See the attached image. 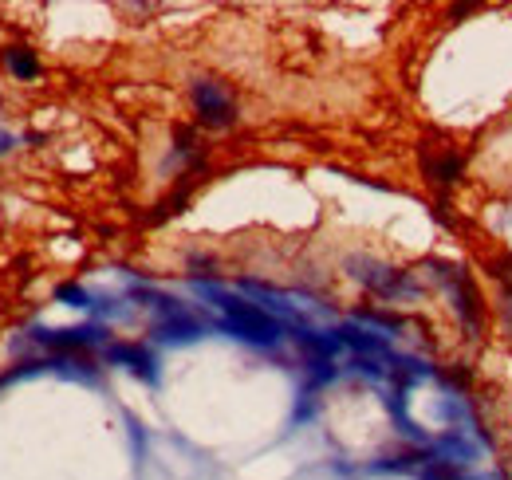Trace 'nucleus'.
<instances>
[{
    "label": "nucleus",
    "mask_w": 512,
    "mask_h": 480,
    "mask_svg": "<svg viewBox=\"0 0 512 480\" xmlns=\"http://www.w3.org/2000/svg\"><path fill=\"white\" fill-rule=\"evenodd\" d=\"M107 362H111V366H123L134 378L150 382V386L158 382V359H154L142 343H111V347H107Z\"/></svg>",
    "instance_id": "nucleus-7"
},
{
    "label": "nucleus",
    "mask_w": 512,
    "mask_h": 480,
    "mask_svg": "<svg viewBox=\"0 0 512 480\" xmlns=\"http://www.w3.org/2000/svg\"><path fill=\"white\" fill-rule=\"evenodd\" d=\"M414 477L418 480H493V477H473V473H465L461 465H453L446 457H426L422 465H414Z\"/></svg>",
    "instance_id": "nucleus-8"
},
{
    "label": "nucleus",
    "mask_w": 512,
    "mask_h": 480,
    "mask_svg": "<svg viewBox=\"0 0 512 480\" xmlns=\"http://www.w3.org/2000/svg\"><path fill=\"white\" fill-rule=\"evenodd\" d=\"M4 67H8L16 79H24V83L40 79V71H44L32 48H4Z\"/></svg>",
    "instance_id": "nucleus-10"
},
{
    "label": "nucleus",
    "mask_w": 512,
    "mask_h": 480,
    "mask_svg": "<svg viewBox=\"0 0 512 480\" xmlns=\"http://www.w3.org/2000/svg\"><path fill=\"white\" fill-rule=\"evenodd\" d=\"M193 292L221 311L217 327L229 331L233 339L253 343V347H264V351L280 347V339H284V323H280L268 307L245 300V296H237V292H229V288H221V284H201V280H197Z\"/></svg>",
    "instance_id": "nucleus-1"
},
{
    "label": "nucleus",
    "mask_w": 512,
    "mask_h": 480,
    "mask_svg": "<svg viewBox=\"0 0 512 480\" xmlns=\"http://www.w3.org/2000/svg\"><path fill=\"white\" fill-rule=\"evenodd\" d=\"M190 103H193V115L201 119V126H209V130H225V126L237 122V99L217 79H197L190 87Z\"/></svg>",
    "instance_id": "nucleus-4"
},
{
    "label": "nucleus",
    "mask_w": 512,
    "mask_h": 480,
    "mask_svg": "<svg viewBox=\"0 0 512 480\" xmlns=\"http://www.w3.org/2000/svg\"><path fill=\"white\" fill-rule=\"evenodd\" d=\"M347 272H351L367 292H375V296H383V300H410V296H418L414 276L402 272V268H390L383 260L355 256V260H347Z\"/></svg>",
    "instance_id": "nucleus-3"
},
{
    "label": "nucleus",
    "mask_w": 512,
    "mask_h": 480,
    "mask_svg": "<svg viewBox=\"0 0 512 480\" xmlns=\"http://www.w3.org/2000/svg\"><path fill=\"white\" fill-rule=\"evenodd\" d=\"M134 300H138L146 311H150V315H154L150 331H154V339H158V343L186 347V343H197V339L205 335V319H201L193 307H186L182 300L166 296V292H154V288H134Z\"/></svg>",
    "instance_id": "nucleus-2"
},
{
    "label": "nucleus",
    "mask_w": 512,
    "mask_h": 480,
    "mask_svg": "<svg viewBox=\"0 0 512 480\" xmlns=\"http://www.w3.org/2000/svg\"><path fill=\"white\" fill-rule=\"evenodd\" d=\"M501 311H505V323H509V335H512V288H505V303H501Z\"/></svg>",
    "instance_id": "nucleus-12"
},
{
    "label": "nucleus",
    "mask_w": 512,
    "mask_h": 480,
    "mask_svg": "<svg viewBox=\"0 0 512 480\" xmlns=\"http://www.w3.org/2000/svg\"><path fill=\"white\" fill-rule=\"evenodd\" d=\"M422 170H426V181H434V185H453V181L461 178V158H457L453 150H442V154H434Z\"/></svg>",
    "instance_id": "nucleus-9"
},
{
    "label": "nucleus",
    "mask_w": 512,
    "mask_h": 480,
    "mask_svg": "<svg viewBox=\"0 0 512 480\" xmlns=\"http://www.w3.org/2000/svg\"><path fill=\"white\" fill-rule=\"evenodd\" d=\"M430 268H434V276L442 280V288L449 292L453 311H457L469 327H481V323H485V300H481V292L473 288L469 272H465V268H457V264H442V260H434Z\"/></svg>",
    "instance_id": "nucleus-5"
},
{
    "label": "nucleus",
    "mask_w": 512,
    "mask_h": 480,
    "mask_svg": "<svg viewBox=\"0 0 512 480\" xmlns=\"http://www.w3.org/2000/svg\"><path fill=\"white\" fill-rule=\"evenodd\" d=\"M12 146H16V138H12V134H8V130H0V154H8V150H12Z\"/></svg>",
    "instance_id": "nucleus-13"
},
{
    "label": "nucleus",
    "mask_w": 512,
    "mask_h": 480,
    "mask_svg": "<svg viewBox=\"0 0 512 480\" xmlns=\"http://www.w3.org/2000/svg\"><path fill=\"white\" fill-rule=\"evenodd\" d=\"M56 300L67 303V307H79V311H91V307L99 303L87 288H83V284H64V288L56 292Z\"/></svg>",
    "instance_id": "nucleus-11"
},
{
    "label": "nucleus",
    "mask_w": 512,
    "mask_h": 480,
    "mask_svg": "<svg viewBox=\"0 0 512 480\" xmlns=\"http://www.w3.org/2000/svg\"><path fill=\"white\" fill-rule=\"evenodd\" d=\"M32 343L67 355V351H87V347L107 343V331L99 323H83V327H36L32 331Z\"/></svg>",
    "instance_id": "nucleus-6"
}]
</instances>
